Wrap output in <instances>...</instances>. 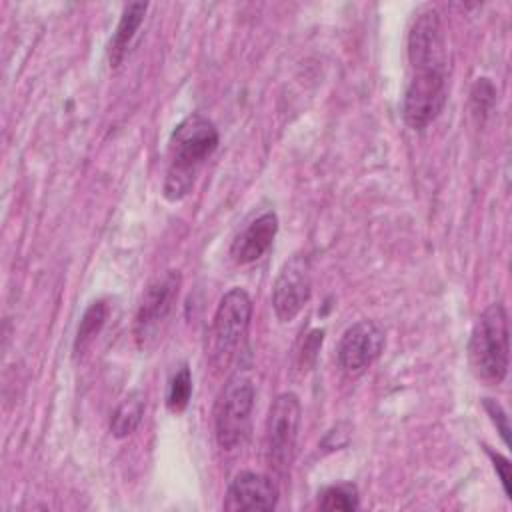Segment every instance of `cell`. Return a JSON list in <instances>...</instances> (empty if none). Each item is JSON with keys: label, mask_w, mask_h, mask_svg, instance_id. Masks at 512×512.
<instances>
[{"label": "cell", "mask_w": 512, "mask_h": 512, "mask_svg": "<svg viewBox=\"0 0 512 512\" xmlns=\"http://www.w3.org/2000/svg\"><path fill=\"white\" fill-rule=\"evenodd\" d=\"M218 130L212 120L194 112L186 116L172 132L168 146V172L164 196L170 202L182 200L194 184L198 168L218 148Z\"/></svg>", "instance_id": "cell-2"}, {"label": "cell", "mask_w": 512, "mask_h": 512, "mask_svg": "<svg viewBox=\"0 0 512 512\" xmlns=\"http://www.w3.org/2000/svg\"><path fill=\"white\" fill-rule=\"evenodd\" d=\"M484 408H486V412L490 414V418H492V422L496 424V428H498V432H500V436H502V440H504V444H508L510 440H508V432H510V428H508V416H506V412H504V408L496 402V400H492V398H484Z\"/></svg>", "instance_id": "cell-18"}, {"label": "cell", "mask_w": 512, "mask_h": 512, "mask_svg": "<svg viewBox=\"0 0 512 512\" xmlns=\"http://www.w3.org/2000/svg\"><path fill=\"white\" fill-rule=\"evenodd\" d=\"M496 102V88L488 78H478L472 88V104L476 112L488 114L492 104Z\"/></svg>", "instance_id": "cell-17"}, {"label": "cell", "mask_w": 512, "mask_h": 512, "mask_svg": "<svg viewBox=\"0 0 512 512\" xmlns=\"http://www.w3.org/2000/svg\"><path fill=\"white\" fill-rule=\"evenodd\" d=\"M252 318V298L244 288H232L222 298L214 312L208 334V362L214 372L230 366L238 352Z\"/></svg>", "instance_id": "cell-4"}, {"label": "cell", "mask_w": 512, "mask_h": 512, "mask_svg": "<svg viewBox=\"0 0 512 512\" xmlns=\"http://www.w3.org/2000/svg\"><path fill=\"white\" fill-rule=\"evenodd\" d=\"M146 8H148L146 2H130V4L124 6L122 16L118 20V26H116L114 36H112L110 46H108V60H110L112 68H116L124 60V56L130 48V42L136 36L138 28L144 20Z\"/></svg>", "instance_id": "cell-12"}, {"label": "cell", "mask_w": 512, "mask_h": 512, "mask_svg": "<svg viewBox=\"0 0 512 512\" xmlns=\"http://www.w3.org/2000/svg\"><path fill=\"white\" fill-rule=\"evenodd\" d=\"M310 292V262L304 254H294L282 264L272 288V308L276 318L280 322H292L310 300Z\"/></svg>", "instance_id": "cell-8"}, {"label": "cell", "mask_w": 512, "mask_h": 512, "mask_svg": "<svg viewBox=\"0 0 512 512\" xmlns=\"http://www.w3.org/2000/svg\"><path fill=\"white\" fill-rule=\"evenodd\" d=\"M300 416L302 406L294 392L280 394L270 406L266 422V458L280 476H286L294 460Z\"/></svg>", "instance_id": "cell-7"}, {"label": "cell", "mask_w": 512, "mask_h": 512, "mask_svg": "<svg viewBox=\"0 0 512 512\" xmlns=\"http://www.w3.org/2000/svg\"><path fill=\"white\" fill-rule=\"evenodd\" d=\"M106 316H108V306L104 304V300H96L86 308V312L80 320L78 332H76V340H74L76 354H82L92 344L96 334L102 330Z\"/></svg>", "instance_id": "cell-14"}, {"label": "cell", "mask_w": 512, "mask_h": 512, "mask_svg": "<svg viewBox=\"0 0 512 512\" xmlns=\"http://www.w3.org/2000/svg\"><path fill=\"white\" fill-rule=\"evenodd\" d=\"M254 382L246 372H234L216 402L214 426L220 448L234 450L250 432V416L254 408Z\"/></svg>", "instance_id": "cell-5"}, {"label": "cell", "mask_w": 512, "mask_h": 512, "mask_svg": "<svg viewBox=\"0 0 512 512\" xmlns=\"http://www.w3.org/2000/svg\"><path fill=\"white\" fill-rule=\"evenodd\" d=\"M278 232V216L274 212H264L254 218L232 242L230 256L236 264H250L262 258L272 246Z\"/></svg>", "instance_id": "cell-11"}, {"label": "cell", "mask_w": 512, "mask_h": 512, "mask_svg": "<svg viewBox=\"0 0 512 512\" xmlns=\"http://www.w3.org/2000/svg\"><path fill=\"white\" fill-rule=\"evenodd\" d=\"M468 360L474 376L500 384L508 374V314L502 302L490 304L476 320L468 340Z\"/></svg>", "instance_id": "cell-3"}, {"label": "cell", "mask_w": 512, "mask_h": 512, "mask_svg": "<svg viewBox=\"0 0 512 512\" xmlns=\"http://www.w3.org/2000/svg\"><path fill=\"white\" fill-rule=\"evenodd\" d=\"M278 504V486L266 474L240 472L228 486L226 510H272Z\"/></svg>", "instance_id": "cell-10"}, {"label": "cell", "mask_w": 512, "mask_h": 512, "mask_svg": "<svg viewBox=\"0 0 512 512\" xmlns=\"http://www.w3.org/2000/svg\"><path fill=\"white\" fill-rule=\"evenodd\" d=\"M144 406H146L144 394H142L140 390L130 392V394L118 404V408H116L114 414H112V420H110V432H112V436H114V438H126V436H130V434L138 428V424H140V420H142V416H144Z\"/></svg>", "instance_id": "cell-13"}, {"label": "cell", "mask_w": 512, "mask_h": 512, "mask_svg": "<svg viewBox=\"0 0 512 512\" xmlns=\"http://www.w3.org/2000/svg\"><path fill=\"white\" fill-rule=\"evenodd\" d=\"M410 82L402 100L404 122L412 130H426L444 110L448 98V48L444 24L436 8L416 14L408 32Z\"/></svg>", "instance_id": "cell-1"}, {"label": "cell", "mask_w": 512, "mask_h": 512, "mask_svg": "<svg viewBox=\"0 0 512 512\" xmlns=\"http://www.w3.org/2000/svg\"><path fill=\"white\" fill-rule=\"evenodd\" d=\"M190 396H192V376H190V368L184 364L176 370V374L168 384L166 408L174 414H180L186 410Z\"/></svg>", "instance_id": "cell-16"}, {"label": "cell", "mask_w": 512, "mask_h": 512, "mask_svg": "<svg viewBox=\"0 0 512 512\" xmlns=\"http://www.w3.org/2000/svg\"><path fill=\"white\" fill-rule=\"evenodd\" d=\"M384 348V330L372 320H360L346 328L338 342L336 358L348 376L362 374Z\"/></svg>", "instance_id": "cell-9"}, {"label": "cell", "mask_w": 512, "mask_h": 512, "mask_svg": "<svg viewBox=\"0 0 512 512\" xmlns=\"http://www.w3.org/2000/svg\"><path fill=\"white\" fill-rule=\"evenodd\" d=\"M180 282V274L168 270L146 286L134 318V340L140 350L152 348L162 336L178 300Z\"/></svg>", "instance_id": "cell-6"}, {"label": "cell", "mask_w": 512, "mask_h": 512, "mask_svg": "<svg viewBox=\"0 0 512 512\" xmlns=\"http://www.w3.org/2000/svg\"><path fill=\"white\" fill-rule=\"evenodd\" d=\"M320 508L322 510H346L352 512L358 508V488L350 482L332 484L320 492Z\"/></svg>", "instance_id": "cell-15"}, {"label": "cell", "mask_w": 512, "mask_h": 512, "mask_svg": "<svg viewBox=\"0 0 512 512\" xmlns=\"http://www.w3.org/2000/svg\"><path fill=\"white\" fill-rule=\"evenodd\" d=\"M492 464H494V470L498 472L500 476V482H502V488L506 492V496H510V460L498 452H492V450H486Z\"/></svg>", "instance_id": "cell-19"}]
</instances>
